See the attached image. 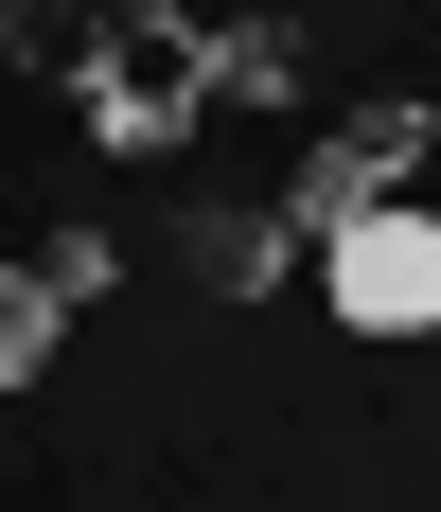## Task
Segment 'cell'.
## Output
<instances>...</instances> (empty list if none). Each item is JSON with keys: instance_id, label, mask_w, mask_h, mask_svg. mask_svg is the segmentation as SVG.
I'll return each instance as SVG.
<instances>
[{"instance_id": "7a4b0ae2", "label": "cell", "mask_w": 441, "mask_h": 512, "mask_svg": "<svg viewBox=\"0 0 441 512\" xmlns=\"http://www.w3.org/2000/svg\"><path fill=\"white\" fill-rule=\"evenodd\" d=\"M318 283H336L353 336H441V212L389 195V212H353L336 248H318Z\"/></svg>"}, {"instance_id": "8992f818", "label": "cell", "mask_w": 441, "mask_h": 512, "mask_svg": "<svg viewBox=\"0 0 441 512\" xmlns=\"http://www.w3.org/2000/svg\"><path fill=\"white\" fill-rule=\"evenodd\" d=\"M0 53L18 71H89V53H124V18L106 0H0Z\"/></svg>"}, {"instance_id": "52a82bcc", "label": "cell", "mask_w": 441, "mask_h": 512, "mask_svg": "<svg viewBox=\"0 0 441 512\" xmlns=\"http://www.w3.org/2000/svg\"><path fill=\"white\" fill-rule=\"evenodd\" d=\"M53 336H71V301H53L36 265H0V407H18V389L53 371Z\"/></svg>"}, {"instance_id": "5b68a950", "label": "cell", "mask_w": 441, "mask_h": 512, "mask_svg": "<svg viewBox=\"0 0 441 512\" xmlns=\"http://www.w3.org/2000/svg\"><path fill=\"white\" fill-rule=\"evenodd\" d=\"M195 89L212 106H300V18H195Z\"/></svg>"}, {"instance_id": "3957f363", "label": "cell", "mask_w": 441, "mask_h": 512, "mask_svg": "<svg viewBox=\"0 0 441 512\" xmlns=\"http://www.w3.org/2000/svg\"><path fill=\"white\" fill-rule=\"evenodd\" d=\"M71 106H89V142L106 159H159V142H195V53H142V36H124V53H89V71H71Z\"/></svg>"}, {"instance_id": "9c48e42d", "label": "cell", "mask_w": 441, "mask_h": 512, "mask_svg": "<svg viewBox=\"0 0 441 512\" xmlns=\"http://www.w3.org/2000/svg\"><path fill=\"white\" fill-rule=\"evenodd\" d=\"M106 18H124L142 53H195V0H106Z\"/></svg>"}, {"instance_id": "6da1fadb", "label": "cell", "mask_w": 441, "mask_h": 512, "mask_svg": "<svg viewBox=\"0 0 441 512\" xmlns=\"http://www.w3.org/2000/svg\"><path fill=\"white\" fill-rule=\"evenodd\" d=\"M424 142H441V106H424V89H371V106L336 124V142L300 159V195H283V230H300V248H336L353 212H389L406 177H424Z\"/></svg>"}, {"instance_id": "277c9868", "label": "cell", "mask_w": 441, "mask_h": 512, "mask_svg": "<svg viewBox=\"0 0 441 512\" xmlns=\"http://www.w3.org/2000/svg\"><path fill=\"white\" fill-rule=\"evenodd\" d=\"M177 265H195L212 301H265V283H300L318 248L283 230V195H195V212H177Z\"/></svg>"}, {"instance_id": "ba28073f", "label": "cell", "mask_w": 441, "mask_h": 512, "mask_svg": "<svg viewBox=\"0 0 441 512\" xmlns=\"http://www.w3.org/2000/svg\"><path fill=\"white\" fill-rule=\"evenodd\" d=\"M36 283H53V301H71V318H89V301H106V283H124V248H106L89 212H71V230H36Z\"/></svg>"}]
</instances>
